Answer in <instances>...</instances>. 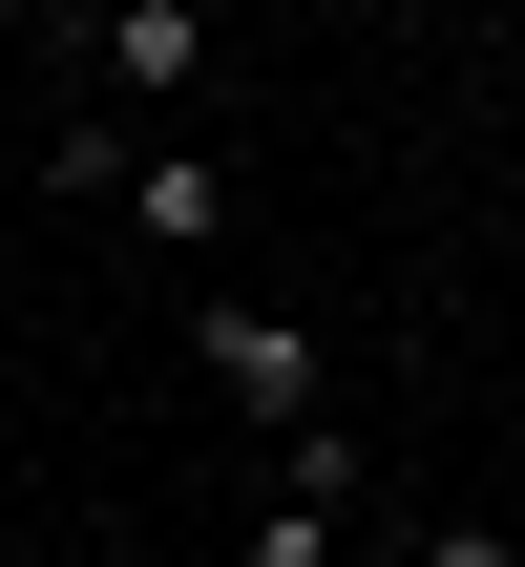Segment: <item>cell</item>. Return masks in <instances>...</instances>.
I'll list each match as a JSON object with an SVG mask.
<instances>
[{"label":"cell","mask_w":525,"mask_h":567,"mask_svg":"<svg viewBox=\"0 0 525 567\" xmlns=\"http://www.w3.org/2000/svg\"><path fill=\"white\" fill-rule=\"evenodd\" d=\"M337 21H358V0H337Z\"/></svg>","instance_id":"obj_7"},{"label":"cell","mask_w":525,"mask_h":567,"mask_svg":"<svg viewBox=\"0 0 525 567\" xmlns=\"http://www.w3.org/2000/svg\"><path fill=\"white\" fill-rule=\"evenodd\" d=\"M253 567H337V505H274V526H253Z\"/></svg>","instance_id":"obj_5"},{"label":"cell","mask_w":525,"mask_h":567,"mask_svg":"<svg viewBox=\"0 0 525 567\" xmlns=\"http://www.w3.org/2000/svg\"><path fill=\"white\" fill-rule=\"evenodd\" d=\"M105 84H147V105L210 84V21H189V0H105Z\"/></svg>","instance_id":"obj_2"},{"label":"cell","mask_w":525,"mask_h":567,"mask_svg":"<svg viewBox=\"0 0 525 567\" xmlns=\"http://www.w3.org/2000/svg\"><path fill=\"white\" fill-rule=\"evenodd\" d=\"M274 505H358V421H295L274 442Z\"/></svg>","instance_id":"obj_4"},{"label":"cell","mask_w":525,"mask_h":567,"mask_svg":"<svg viewBox=\"0 0 525 567\" xmlns=\"http://www.w3.org/2000/svg\"><path fill=\"white\" fill-rule=\"evenodd\" d=\"M421 567H525V547H484V526H442V547H421Z\"/></svg>","instance_id":"obj_6"},{"label":"cell","mask_w":525,"mask_h":567,"mask_svg":"<svg viewBox=\"0 0 525 567\" xmlns=\"http://www.w3.org/2000/svg\"><path fill=\"white\" fill-rule=\"evenodd\" d=\"M126 231H147V252H210V231H231V189H210L189 147H147V168H126Z\"/></svg>","instance_id":"obj_3"},{"label":"cell","mask_w":525,"mask_h":567,"mask_svg":"<svg viewBox=\"0 0 525 567\" xmlns=\"http://www.w3.org/2000/svg\"><path fill=\"white\" fill-rule=\"evenodd\" d=\"M189 337H210V379H231V400H253L274 442H295V421H337V400H316V337H295V316H253V295H210Z\"/></svg>","instance_id":"obj_1"}]
</instances>
